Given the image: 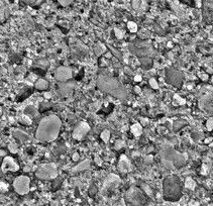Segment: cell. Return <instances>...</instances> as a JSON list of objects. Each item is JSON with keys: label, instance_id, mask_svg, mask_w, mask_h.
<instances>
[{"label": "cell", "instance_id": "obj_14", "mask_svg": "<svg viewBox=\"0 0 213 206\" xmlns=\"http://www.w3.org/2000/svg\"><path fill=\"white\" fill-rule=\"evenodd\" d=\"M120 183V178L117 175L114 174H110L107 176V178L105 179L104 184H103V191L107 189H112V188L116 187Z\"/></svg>", "mask_w": 213, "mask_h": 206}, {"label": "cell", "instance_id": "obj_30", "mask_svg": "<svg viewBox=\"0 0 213 206\" xmlns=\"http://www.w3.org/2000/svg\"><path fill=\"white\" fill-rule=\"evenodd\" d=\"M88 193H89V195H90V196L96 195V193H97V187L95 186V185H91L90 188H89V190H88Z\"/></svg>", "mask_w": 213, "mask_h": 206}, {"label": "cell", "instance_id": "obj_13", "mask_svg": "<svg viewBox=\"0 0 213 206\" xmlns=\"http://www.w3.org/2000/svg\"><path fill=\"white\" fill-rule=\"evenodd\" d=\"M199 108L212 114V93L203 95L199 99Z\"/></svg>", "mask_w": 213, "mask_h": 206}, {"label": "cell", "instance_id": "obj_10", "mask_svg": "<svg viewBox=\"0 0 213 206\" xmlns=\"http://www.w3.org/2000/svg\"><path fill=\"white\" fill-rule=\"evenodd\" d=\"M1 170L3 173L17 172V171L19 170V166H18V164L11 158V157H5L3 162H2Z\"/></svg>", "mask_w": 213, "mask_h": 206}, {"label": "cell", "instance_id": "obj_25", "mask_svg": "<svg viewBox=\"0 0 213 206\" xmlns=\"http://www.w3.org/2000/svg\"><path fill=\"white\" fill-rule=\"evenodd\" d=\"M185 187L188 188V189H190V190H194L195 187H196V183H195L194 180L188 178L185 182Z\"/></svg>", "mask_w": 213, "mask_h": 206}, {"label": "cell", "instance_id": "obj_27", "mask_svg": "<svg viewBox=\"0 0 213 206\" xmlns=\"http://www.w3.org/2000/svg\"><path fill=\"white\" fill-rule=\"evenodd\" d=\"M185 99H183L179 95H174V105H182V104H185Z\"/></svg>", "mask_w": 213, "mask_h": 206}, {"label": "cell", "instance_id": "obj_43", "mask_svg": "<svg viewBox=\"0 0 213 206\" xmlns=\"http://www.w3.org/2000/svg\"><path fill=\"white\" fill-rule=\"evenodd\" d=\"M5 18V15H4V10H2L0 8V21H3Z\"/></svg>", "mask_w": 213, "mask_h": 206}, {"label": "cell", "instance_id": "obj_17", "mask_svg": "<svg viewBox=\"0 0 213 206\" xmlns=\"http://www.w3.org/2000/svg\"><path fill=\"white\" fill-rule=\"evenodd\" d=\"M90 167V161L89 160H85V161L81 162L80 164H78L77 166H75L73 169H72V172L73 173H78V172H83V171H86L89 169Z\"/></svg>", "mask_w": 213, "mask_h": 206}, {"label": "cell", "instance_id": "obj_38", "mask_svg": "<svg viewBox=\"0 0 213 206\" xmlns=\"http://www.w3.org/2000/svg\"><path fill=\"white\" fill-rule=\"evenodd\" d=\"M140 5H142V2L140 1H132V7L134 8V9H139Z\"/></svg>", "mask_w": 213, "mask_h": 206}, {"label": "cell", "instance_id": "obj_11", "mask_svg": "<svg viewBox=\"0 0 213 206\" xmlns=\"http://www.w3.org/2000/svg\"><path fill=\"white\" fill-rule=\"evenodd\" d=\"M55 77L60 82H66L72 78V70L69 67H59L55 72Z\"/></svg>", "mask_w": 213, "mask_h": 206}, {"label": "cell", "instance_id": "obj_44", "mask_svg": "<svg viewBox=\"0 0 213 206\" xmlns=\"http://www.w3.org/2000/svg\"><path fill=\"white\" fill-rule=\"evenodd\" d=\"M50 206H61V203L58 201V200H54V201L51 202Z\"/></svg>", "mask_w": 213, "mask_h": 206}, {"label": "cell", "instance_id": "obj_32", "mask_svg": "<svg viewBox=\"0 0 213 206\" xmlns=\"http://www.w3.org/2000/svg\"><path fill=\"white\" fill-rule=\"evenodd\" d=\"M124 141H120V140H118V141H116V143H115V149H116V150H120V149H122V147H124Z\"/></svg>", "mask_w": 213, "mask_h": 206}, {"label": "cell", "instance_id": "obj_8", "mask_svg": "<svg viewBox=\"0 0 213 206\" xmlns=\"http://www.w3.org/2000/svg\"><path fill=\"white\" fill-rule=\"evenodd\" d=\"M30 178L27 176L21 175L18 176L14 180L13 188L15 190V192L20 194V195H24V194H27L30 192Z\"/></svg>", "mask_w": 213, "mask_h": 206}, {"label": "cell", "instance_id": "obj_19", "mask_svg": "<svg viewBox=\"0 0 213 206\" xmlns=\"http://www.w3.org/2000/svg\"><path fill=\"white\" fill-rule=\"evenodd\" d=\"M130 130L134 136H139L143 133V127L139 123H134L133 125H131Z\"/></svg>", "mask_w": 213, "mask_h": 206}, {"label": "cell", "instance_id": "obj_28", "mask_svg": "<svg viewBox=\"0 0 213 206\" xmlns=\"http://www.w3.org/2000/svg\"><path fill=\"white\" fill-rule=\"evenodd\" d=\"M127 27L130 33H136L137 31V25L135 22H132V21H129L127 24Z\"/></svg>", "mask_w": 213, "mask_h": 206}, {"label": "cell", "instance_id": "obj_37", "mask_svg": "<svg viewBox=\"0 0 213 206\" xmlns=\"http://www.w3.org/2000/svg\"><path fill=\"white\" fill-rule=\"evenodd\" d=\"M9 151H10L11 153L15 154V153H17L18 149H17V146H16L15 144H9Z\"/></svg>", "mask_w": 213, "mask_h": 206}, {"label": "cell", "instance_id": "obj_39", "mask_svg": "<svg viewBox=\"0 0 213 206\" xmlns=\"http://www.w3.org/2000/svg\"><path fill=\"white\" fill-rule=\"evenodd\" d=\"M8 190V186L5 183H0V191H2V192H5V191Z\"/></svg>", "mask_w": 213, "mask_h": 206}, {"label": "cell", "instance_id": "obj_48", "mask_svg": "<svg viewBox=\"0 0 213 206\" xmlns=\"http://www.w3.org/2000/svg\"><path fill=\"white\" fill-rule=\"evenodd\" d=\"M95 162H97L99 166H101V160H100L98 157H96V158H95Z\"/></svg>", "mask_w": 213, "mask_h": 206}, {"label": "cell", "instance_id": "obj_16", "mask_svg": "<svg viewBox=\"0 0 213 206\" xmlns=\"http://www.w3.org/2000/svg\"><path fill=\"white\" fill-rule=\"evenodd\" d=\"M75 84L72 82H60L59 83V91L63 96H67L74 90Z\"/></svg>", "mask_w": 213, "mask_h": 206}, {"label": "cell", "instance_id": "obj_9", "mask_svg": "<svg viewBox=\"0 0 213 206\" xmlns=\"http://www.w3.org/2000/svg\"><path fill=\"white\" fill-rule=\"evenodd\" d=\"M166 80L169 84H171L174 87L180 88L183 85L184 76L180 71L175 69H167L166 70Z\"/></svg>", "mask_w": 213, "mask_h": 206}, {"label": "cell", "instance_id": "obj_7", "mask_svg": "<svg viewBox=\"0 0 213 206\" xmlns=\"http://www.w3.org/2000/svg\"><path fill=\"white\" fill-rule=\"evenodd\" d=\"M36 176L41 180H52L56 179L58 176V170L54 163L45 164L36 170Z\"/></svg>", "mask_w": 213, "mask_h": 206}, {"label": "cell", "instance_id": "obj_33", "mask_svg": "<svg viewBox=\"0 0 213 206\" xmlns=\"http://www.w3.org/2000/svg\"><path fill=\"white\" fill-rule=\"evenodd\" d=\"M212 123H213V120H212V118L210 117L209 119L206 121V127H207V129H208L209 132H211L212 128H213V125H212Z\"/></svg>", "mask_w": 213, "mask_h": 206}, {"label": "cell", "instance_id": "obj_47", "mask_svg": "<svg viewBox=\"0 0 213 206\" xmlns=\"http://www.w3.org/2000/svg\"><path fill=\"white\" fill-rule=\"evenodd\" d=\"M134 81L135 82H139V81H142V77H140L139 75H136V76L134 77Z\"/></svg>", "mask_w": 213, "mask_h": 206}, {"label": "cell", "instance_id": "obj_18", "mask_svg": "<svg viewBox=\"0 0 213 206\" xmlns=\"http://www.w3.org/2000/svg\"><path fill=\"white\" fill-rule=\"evenodd\" d=\"M13 136L15 138H17L20 143H25V141L28 140V135H27V133L21 132V130H19V129L13 130Z\"/></svg>", "mask_w": 213, "mask_h": 206}, {"label": "cell", "instance_id": "obj_5", "mask_svg": "<svg viewBox=\"0 0 213 206\" xmlns=\"http://www.w3.org/2000/svg\"><path fill=\"white\" fill-rule=\"evenodd\" d=\"M124 201L126 206H148L146 195L139 188L131 186L125 194Z\"/></svg>", "mask_w": 213, "mask_h": 206}, {"label": "cell", "instance_id": "obj_52", "mask_svg": "<svg viewBox=\"0 0 213 206\" xmlns=\"http://www.w3.org/2000/svg\"><path fill=\"white\" fill-rule=\"evenodd\" d=\"M81 206H89V204H88V203H86V202H83L82 204H81Z\"/></svg>", "mask_w": 213, "mask_h": 206}, {"label": "cell", "instance_id": "obj_42", "mask_svg": "<svg viewBox=\"0 0 213 206\" xmlns=\"http://www.w3.org/2000/svg\"><path fill=\"white\" fill-rule=\"evenodd\" d=\"M152 162V156H148L146 158H145V163L146 164H151Z\"/></svg>", "mask_w": 213, "mask_h": 206}, {"label": "cell", "instance_id": "obj_45", "mask_svg": "<svg viewBox=\"0 0 213 206\" xmlns=\"http://www.w3.org/2000/svg\"><path fill=\"white\" fill-rule=\"evenodd\" d=\"M134 92L136 94H140V88H139V86H135L134 87Z\"/></svg>", "mask_w": 213, "mask_h": 206}, {"label": "cell", "instance_id": "obj_6", "mask_svg": "<svg viewBox=\"0 0 213 206\" xmlns=\"http://www.w3.org/2000/svg\"><path fill=\"white\" fill-rule=\"evenodd\" d=\"M129 49L130 51L133 53L135 56H137L140 59V58H145V57H149L152 58V55L156 54L152 46H151L149 43H146L145 40H135L134 43H129Z\"/></svg>", "mask_w": 213, "mask_h": 206}, {"label": "cell", "instance_id": "obj_46", "mask_svg": "<svg viewBox=\"0 0 213 206\" xmlns=\"http://www.w3.org/2000/svg\"><path fill=\"white\" fill-rule=\"evenodd\" d=\"M79 158H80V157H79V155L77 153H75L74 155H73V160H74V161H78Z\"/></svg>", "mask_w": 213, "mask_h": 206}, {"label": "cell", "instance_id": "obj_23", "mask_svg": "<svg viewBox=\"0 0 213 206\" xmlns=\"http://www.w3.org/2000/svg\"><path fill=\"white\" fill-rule=\"evenodd\" d=\"M142 188H143V192L146 194V195H148L149 197H152V188L149 186L148 184H146V183H143L142 185Z\"/></svg>", "mask_w": 213, "mask_h": 206}, {"label": "cell", "instance_id": "obj_51", "mask_svg": "<svg viewBox=\"0 0 213 206\" xmlns=\"http://www.w3.org/2000/svg\"><path fill=\"white\" fill-rule=\"evenodd\" d=\"M0 156H5V152H4V151L0 150Z\"/></svg>", "mask_w": 213, "mask_h": 206}, {"label": "cell", "instance_id": "obj_36", "mask_svg": "<svg viewBox=\"0 0 213 206\" xmlns=\"http://www.w3.org/2000/svg\"><path fill=\"white\" fill-rule=\"evenodd\" d=\"M114 33H115V36H116L117 39H122V37H123V31L122 30H119L118 28H115Z\"/></svg>", "mask_w": 213, "mask_h": 206}, {"label": "cell", "instance_id": "obj_24", "mask_svg": "<svg viewBox=\"0 0 213 206\" xmlns=\"http://www.w3.org/2000/svg\"><path fill=\"white\" fill-rule=\"evenodd\" d=\"M149 36H151V33H149L148 30H142L139 31V37L140 40H145L146 39H149Z\"/></svg>", "mask_w": 213, "mask_h": 206}, {"label": "cell", "instance_id": "obj_41", "mask_svg": "<svg viewBox=\"0 0 213 206\" xmlns=\"http://www.w3.org/2000/svg\"><path fill=\"white\" fill-rule=\"evenodd\" d=\"M188 206H200L199 202L195 201V200H191L189 203H188Z\"/></svg>", "mask_w": 213, "mask_h": 206}, {"label": "cell", "instance_id": "obj_3", "mask_svg": "<svg viewBox=\"0 0 213 206\" xmlns=\"http://www.w3.org/2000/svg\"><path fill=\"white\" fill-rule=\"evenodd\" d=\"M161 161L162 164L169 170H175L185 166L187 161L186 154L177 152L172 146L166 144L161 149Z\"/></svg>", "mask_w": 213, "mask_h": 206}, {"label": "cell", "instance_id": "obj_35", "mask_svg": "<svg viewBox=\"0 0 213 206\" xmlns=\"http://www.w3.org/2000/svg\"><path fill=\"white\" fill-rule=\"evenodd\" d=\"M198 76H199V78L202 81H207L209 78V75H207L206 73H203V72H200V73L198 74Z\"/></svg>", "mask_w": 213, "mask_h": 206}, {"label": "cell", "instance_id": "obj_40", "mask_svg": "<svg viewBox=\"0 0 213 206\" xmlns=\"http://www.w3.org/2000/svg\"><path fill=\"white\" fill-rule=\"evenodd\" d=\"M60 4H61V5H63V6H68V5H70L71 4V0H65V1H64V0H60Z\"/></svg>", "mask_w": 213, "mask_h": 206}, {"label": "cell", "instance_id": "obj_22", "mask_svg": "<svg viewBox=\"0 0 213 206\" xmlns=\"http://www.w3.org/2000/svg\"><path fill=\"white\" fill-rule=\"evenodd\" d=\"M49 87V83L45 79H39L36 82V88L39 90H47Z\"/></svg>", "mask_w": 213, "mask_h": 206}, {"label": "cell", "instance_id": "obj_20", "mask_svg": "<svg viewBox=\"0 0 213 206\" xmlns=\"http://www.w3.org/2000/svg\"><path fill=\"white\" fill-rule=\"evenodd\" d=\"M139 62L143 66V68L145 69H149L152 66V58H149V57L140 58Z\"/></svg>", "mask_w": 213, "mask_h": 206}, {"label": "cell", "instance_id": "obj_1", "mask_svg": "<svg viewBox=\"0 0 213 206\" xmlns=\"http://www.w3.org/2000/svg\"><path fill=\"white\" fill-rule=\"evenodd\" d=\"M62 122L57 115H49L39 122L36 132V138L42 143H51L58 138Z\"/></svg>", "mask_w": 213, "mask_h": 206}, {"label": "cell", "instance_id": "obj_2", "mask_svg": "<svg viewBox=\"0 0 213 206\" xmlns=\"http://www.w3.org/2000/svg\"><path fill=\"white\" fill-rule=\"evenodd\" d=\"M97 86L101 91L112 95L117 99L125 100L127 97L124 86L116 78L109 75H100L97 79Z\"/></svg>", "mask_w": 213, "mask_h": 206}, {"label": "cell", "instance_id": "obj_50", "mask_svg": "<svg viewBox=\"0 0 213 206\" xmlns=\"http://www.w3.org/2000/svg\"><path fill=\"white\" fill-rule=\"evenodd\" d=\"M211 140H212V138H207V140L205 141V144H208V143H211Z\"/></svg>", "mask_w": 213, "mask_h": 206}, {"label": "cell", "instance_id": "obj_31", "mask_svg": "<svg viewBox=\"0 0 213 206\" xmlns=\"http://www.w3.org/2000/svg\"><path fill=\"white\" fill-rule=\"evenodd\" d=\"M20 122L22 124H27V125H28V124L31 123V120L28 118V116H27V115H23V116L20 118Z\"/></svg>", "mask_w": 213, "mask_h": 206}, {"label": "cell", "instance_id": "obj_26", "mask_svg": "<svg viewBox=\"0 0 213 206\" xmlns=\"http://www.w3.org/2000/svg\"><path fill=\"white\" fill-rule=\"evenodd\" d=\"M100 136H101V140L104 143H108L109 138H110V132H109V130H103Z\"/></svg>", "mask_w": 213, "mask_h": 206}, {"label": "cell", "instance_id": "obj_29", "mask_svg": "<svg viewBox=\"0 0 213 206\" xmlns=\"http://www.w3.org/2000/svg\"><path fill=\"white\" fill-rule=\"evenodd\" d=\"M185 124H186L185 121H176V122L174 123V129L175 130H179L181 127H183Z\"/></svg>", "mask_w": 213, "mask_h": 206}, {"label": "cell", "instance_id": "obj_21", "mask_svg": "<svg viewBox=\"0 0 213 206\" xmlns=\"http://www.w3.org/2000/svg\"><path fill=\"white\" fill-rule=\"evenodd\" d=\"M106 51V47L102 43H96L94 47V53L96 54V56H101L102 54H104V52Z\"/></svg>", "mask_w": 213, "mask_h": 206}, {"label": "cell", "instance_id": "obj_12", "mask_svg": "<svg viewBox=\"0 0 213 206\" xmlns=\"http://www.w3.org/2000/svg\"><path fill=\"white\" fill-rule=\"evenodd\" d=\"M89 132H90V126H89V124L86 122H81L79 125H77L76 127H75L73 135H73V138H75V140L80 141V140H82V138H84Z\"/></svg>", "mask_w": 213, "mask_h": 206}, {"label": "cell", "instance_id": "obj_4", "mask_svg": "<svg viewBox=\"0 0 213 206\" xmlns=\"http://www.w3.org/2000/svg\"><path fill=\"white\" fill-rule=\"evenodd\" d=\"M182 196L181 181L177 176L170 175L164 180V198L167 201H178Z\"/></svg>", "mask_w": 213, "mask_h": 206}, {"label": "cell", "instance_id": "obj_15", "mask_svg": "<svg viewBox=\"0 0 213 206\" xmlns=\"http://www.w3.org/2000/svg\"><path fill=\"white\" fill-rule=\"evenodd\" d=\"M118 170L119 172H121L122 174L127 173L129 170H130V161L127 159V157L125 155L120 156L119 162H118Z\"/></svg>", "mask_w": 213, "mask_h": 206}, {"label": "cell", "instance_id": "obj_34", "mask_svg": "<svg viewBox=\"0 0 213 206\" xmlns=\"http://www.w3.org/2000/svg\"><path fill=\"white\" fill-rule=\"evenodd\" d=\"M149 85L152 86V88L154 89H158L159 88V85H158L157 81L154 79V78H152V79H149Z\"/></svg>", "mask_w": 213, "mask_h": 206}, {"label": "cell", "instance_id": "obj_49", "mask_svg": "<svg viewBox=\"0 0 213 206\" xmlns=\"http://www.w3.org/2000/svg\"><path fill=\"white\" fill-rule=\"evenodd\" d=\"M142 122H143V125H146L149 121H148V119H145V118H142Z\"/></svg>", "mask_w": 213, "mask_h": 206}]
</instances>
